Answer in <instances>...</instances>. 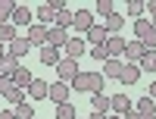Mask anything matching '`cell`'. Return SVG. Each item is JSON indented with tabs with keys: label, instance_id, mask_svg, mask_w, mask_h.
<instances>
[{
	"label": "cell",
	"instance_id": "6da1fadb",
	"mask_svg": "<svg viewBox=\"0 0 156 119\" xmlns=\"http://www.w3.org/2000/svg\"><path fill=\"white\" fill-rule=\"evenodd\" d=\"M103 78L100 72H78L72 82H69V88H75V91H81V94H100L103 91Z\"/></svg>",
	"mask_w": 156,
	"mask_h": 119
},
{
	"label": "cell",
	"instance_id": "7a4b0ae2",
	"mask_svg": "<svg viewBox=\"0 0 156 119\" xmlns=\"http://www.w3.org/2000/svg\"><path fill=\"white\" fill-rule=\"evenodd\" d=\"M134 35H137L134 41H140L147 50H156V28H153L147 19H137V22H134Z\"/></svg>",
	"mask_w": 156,
	"mask_h": 119
},
{
	"label": "cell",
	"instance_id": "3957f363",
	"mask_svg": "<svg viewBox=\"0 0 156 119\" xmlns=\"http://www.w3.org/2000/svg\"><path fill=\"white\" fill-rule=\"evenodd\" d=\"M47 28H50V25L31 22V25H28V32H25V38H28V44H31V47H44V44H47Z\"/></svg>",
	"mask_w": 156,
	"mask_h": 119
},
{
	"label": "cell",
	"instance_id": "277c9868",
	"mask_svg": "<svg viewBox=\"0 0 156 119\" xmlns=\"http://www.w3.org/2000/svg\"><path fill=\"white\" fill-rule=\"evenodd\" d=\"M56 72H59V78H62V82H72V78L78 75V72H81V69H78V60H69V57H62L59 63H56Z\"/></svg>",
	"mask_w": 156,
	"mask_h": 119
},
{
	"label": "cell",
	"instance_id": "5b68a950",
	"mask_svg": "<svg viewBox=\"0 0 156 119\" xmlns=\"http://www.w3.org/2000/svg\"><path fill=\"white\" fill-rule=\"evenodd\" d=\"M90 25H94V13H90V9H75V16H72V28L87 35Z\"/></svg>",
	"mask_w": 156,
	"mask_h": 119
},
{
	"label": "cell",
	"instance_id": "8992f818",
	"mask_svg": "<svg viewBox=\"0 0 156 119\" xmlns=\"http://www.w3.org/2000/svg\"><path fill=\"white\" fill-rule=\"evenodd\" d=\"M106 38H109V35H106V28H103V22H100V25L94 22V25L87 28V35H84V44H90V47H100V44H106Z\"/></svg>",
	"mask_w": 156,
	"mask_h": 119
},
{
	"label": "cell",
	"instance_id": "52a82bcc",
	"mask_svg": "<svg viewBox=\"0 0 156 119\" xmlns=\"http://www.w3.org/2000/svg\"><path fill=\"white\" fill-rule=\"evenodd\" d=\"M125 44H128V41H125L122 35H109V38H106V44H103V47H106L109 60H119V57L125 54Z\"/></svg>",
	"mask_w": 156,
	"mask_h": 119
},
{
	"label": "cell",
	"instance_id": "ba28073f",
	"mask_svg": "<svg viewBox=\"0 0 156 119\" xmlns=\"http://www.w3.org/2000/svg\"><path fill=\"white\" fill-rule=\"evenodd\" d=\"M144 54H147V47L140 44V41H128V44H125V54H122V57H125V63H134V66H137L140 60H144Z\"/></svg>",
	"mask_w": 156,
	"mask_h": 119
},
{
	"label": "cell",
	"instance_id": "9c48e42d",
	"mask_svg": "<svg viewBox=\"0 0 156 119\" xmlns=\"http://www.w3.org/2000/svg\"><path fill=\"white\" fill-rule=\"evenodd\" d=\"M131 97H128V94H112L109 97V107H112V113L115 116H125V113H131Z\"/></svg>",
	"mask_w": 156,
	"mask_h": 119
},
{
	"label": "cell",
	"instance_id": "30bf717a",
	"mask_svg": "<svg viewBox=\"0 0 156 119\" xmlns=\"http://www.w3.org/2000/svg\"><path fill=\"white\" fill-rule=\"evenodd\" d=\"M69 91H72V88H69L66 82H53L50 91H47V97L53 100V103H66V100H69Z\"/></svg>",
	"mask_w": 156,
	"mask_h": 119
},
{
	"label": "cell",
	"instance_id": "8fae6325",
	"mask_svg": "<svg viewBox=\"0 0 156 119\" xmlns=\"http://www.w3.org/2000/svg\"><path fill=\"white\" fill-rule=\"evenodd\" d=\"M6 54H9V57H16V60H19V57H25V54H31L28 38H22V35H19L16 41H9V50H6Z\"/></svg>",
	"mask_w": 156,
	"mask_h": 119
},
{
	"label": "cell",
	"instance_id": "7c38bea8",
	"mask_svg": "<svg viewBox=\"0 0 156 119\" xmlns=\"http://www.w3.org/2000/svg\"><path fill=\"white\" fill-rule=\"evenodd\" d=\"M103 28H106V35H119V32L125 28V16H122V13L106 16V19H103Z\"/></svg>",
	"mask_w": 156,
	"mask_h": 119
},
{
	"label": "cell",
	"instance_id": "4fadbf2b",
	"mask_svg": "<svg viewBox=\"0 0 156 119\" xmlns=\"http://www.w3.org/2000/svg\"><path fill=\"white\" fill-rule=\"evenodd\" d=\"M66 41H69V32L66 28H47V44L50 47H66Z\"/></svg>",
	"mask_w": 156,
	"mask_h": 119
},
{
	"label": "cell",
	"instance_id": "5bb4252c",
	"mask_svg": "<svg viewBox=\"0 0 156 119\" xmlns=\"http://www.w3.org/2000/svg\"><path fill=\"white\" fill-rule=\"evenodd\" d=\"M62 50H66V57H69V60H78V57L84 54V38H69Z\"/></svg>",
	"mask_w": 156,
	"mask_h": 119
},
{
	"label": "cell",
	"instance_id": "9a60e30c",
	"mask_svg": "<svg viewBox=\"0 0 156 119\" xmlns=\"http://www.w3.org/2000/svg\"><path fill=\"white\" fill-rule=\"evenodd\" d=\"M90 107H94V113H100V116H109V97L106 94H103V91H100V94H90Z\"/></svg>",
	"mask_w": 156,
	"mask_h": 119
},
{
	"label": "cell",
	"instance_id": "2e32d148",
	"mask_svg": "<svg viewBox=\"0 0 156 119\" xmlns=\"http://www.w3.org/2000/svg\"><path fill=\"white\" fill-rule=\"evenodd\" d=\"M37 57H41V63H44V66H56V63L62 60V57H59V47H50V44H44Z\"/></svg>",
	"mask_w": 156,
	"mask_h": 119
},
{
	"label": "cell",
	"instance_id": "e0dca14e",
	"mask_svg": "<svg viewBox=\"0 0 156 119\" xmlns=\"http://www.w3.org/2000/svg\"><path fill=\"white\" fill-rule=\"evenodd\" d=\"M12 25H22V28H28V25H31V9L16 3V9H12Z\"/></svg>",
	"mask_w": 156,
	"mask_h": 119
},
{
	"label": "cell",
	"instance_id": "ac0fdd59",
	"mask_svg": "<svg viewBox=\"0 0 156 119\" xmlns=\"http://www.w3.org/2000/svg\"><path fill=\"white\" fill-rule=\"evenodd\" d=\"M9 78H12V85H16V88H28L34 75L28 72V66H19V69H16V72H12Z\"/></svg>",
	"mask_w": 156,
	"mask_h": 119
},
{
	"label": "cell",
	"instance_id": "d6986e66",
	"mask_svg": "<svg viewBox=\"0 0 156 119\" xmlns=\"http://www.w3.org/2000/svg\"><path fill=\"white\" fill-rule=\"evenodd\" d=\"M119 82H125V85H134V82H140V66H134V63H125V69H122V75H119Z\"/></svg>",
	"mask_w": 156,
	"mask_h": 119
},
{
	"label": "cell",
	"instance_id": "ffe728a7",
	"mask_svg": "<svg viewBox=\"0 0 156 119\" xmlns=\"http://www.w3.org/2000/svg\"><path fill=\"white\" fill-rule=\"evenodd\" d=\"M47 91H50V85L44 82V78H31V85H28V94H31L34 100H44V97H47Z\"/></svg>",
	"mask_w": 156,
	"mask_h": 119
},
{
	"label": "cell",
	"instance_id": "44dd1931",
	"mask_svg": "<svg viewBox=\"0 0 156 119\" xmlns=\"http://www.w3.org/2000/svg\"><path fill=\"white\" fill-rule=\"evenodd\" d=\"M134 113H140V116H147V119H153V116H156V100L144 94V97L137 100V110H134Z\"/></svg>",
	"mask_w": 156,
	"mask_h": 119
},
{
	"label": "cell",
	"instance_id": "7402d4cb",
	"mask_svg": "<svg viewBox=\"0 0 156 119\" xmlns=\"http://www.w3.org/2000/svg\"><path fill=\"white\" fill-rule=\"evenodd\" d=\"M122 69H125L122 60H106V63H103V78H119Z\"/></svg>",
	"mask_w": 156,
	"mask_h": 119
},
{
	"label": "cell",
	"instance_id": "603a6c76",
	"mask_svg": "<svg viewBox=\"0 0 156 119\" xmlns=\"http://www.w3.org/2000/svg\"><path fill=\"white\" fill-rule=\"evenodd\" d=\"M34 16H37V22H41V25H47V22H56V13L50 9L47 3H41V6H37V9H34Z\"/></svg>",
	"mask_w": 156,
	"mask_h": 119
},
{
	"label": "cell",
	"instance_id": "cb8c5ba5",
	"mask_svg": "<svg viewBox=\"0 0 156 119\" xmlns=\"http://www.w3.org/2000/svg\"><path fill=\"white\" fill-rule=\"evenodd\" d=\"M19 66H22V63H19L16 57H9V54H6L3 60H0V75H12V72L19 69Z\"/></svg>",
	"mask_w": 156,
	"mask_h": 119
},
{
	"label": "cell",
	"instance_id": "d4e9b609",
	"mask_svg": "<svg viewBox=\"0 0 156 119\" xmlns=\"http://www.w3.org/2000/svg\"><path fill=\"white\" fill-rule=\"evenodd\" d=\"M12 9H16V0H0V25L12 19Z\"/></svg>",
	"mask_w": 156,
	"mask_h": 119
},
{
	"label": "cell",
	"instance_id": "484cf974",
	"mask_svg": "<svg viewBox=\"0 0 156 119\" xmlns=\"http://www.w3.org/2000/svg\"><path fill=\"white\" fill-rule=\"evenodd\" d=\"M137 66H140V72H156V50H147Z\"/></svg>",
	"mask_w": 156,
	"mask_h": 119
},
{
	"label": "cell",
	"instance_id": "4316f807",
	"mask_svg": "<svg viewBox=\"0 0 156 119\" xmlns=\"http://www.w3.org/2000/svg\"><path fill=\"white\" fill-rule=\"evenodd\" d=\"M16 38H19V32H16V25H12V22L0 25V44H3V41H16Z\"/></svg>",
	"mask_w": 156,
	"mask_h": 119
},
{
	"label": "cell",
	"instance_id": "83f0119b",
	"mask_svg": "<svg viewBox=\"0 0 156 119\" xmlns=\"http://www.w3.org/2000/svg\"><path fill=\"white\" fill-rule=\"evenodd\" d=\"M12 113H16V119H34V107H31V103H16V110H12Z\"/></svg>",
	"mask_w": 156,
	"mask_h": 119
},
{
	"label": "cell",
	"instance_id": "f1b7e54d",
	"mask_svg": "<svg viewBox=\"0 0 156 119\" xmlns=\"http://www.w3.org/2000/svg\"><path fill=\"white\" fill-rule=\"evenodd\" d=\"M144 0H131V3H128L125 6V13H128V16H134V19H144Z\"/></svg>",
	"mask_w": 156,
	"mask_h": 119
},
{
	"label": "cell",
	"instance_id": "f546056e",
	"mask_svg": "<svg viewBox=\"0 0 156 119\" xmlns=\"http://www.w3.org/2000/svg\"><path fill=\"white\" fill-rule=\"evenodd\" d=\"M72 16H75V13L72 9H62V13H56V28H72Z\"/></svg>",
	"mask_w": 156,
	"mask_h": 119
},
{
	"label": "cell",
	"instance_id": "4dcf8cb0",
	"mask_svg": "<svg viewBox=\"0 0 156 119\" xmlns=\"http://www.w3.org/2000/svg\"><path fill=\"white\" fill-rule=\"evenodd\" d=\"M56 119H75V107L66 100V103H56Z\"/></svg>",
	"mask_w": 156,
	"mask_h": 119
},
{
	"label": "cell",
	"instance_id": "1f68e13d",
	"mask_svg": "<svg viewBox=\"0 0 156 119\" xmlns=\"http://www.w3.org/2000/svg\"><path fill=\"white\" fill-rule=\"evenodd\" d=\"M97 13L106 19V16H112V13H115V3H112V0H97Z\"/></svg>",
	"mask_w": 156,
	"mask_h": 119
},
{
	"label": "cell",
	"instance_id": "d6a6232c",
	"mask_svg": "<svg viewBox=\"0 0 156 119\" xmlns=\"http://www.w3.org/2000/svg\"><path fill=\"white\" fill-rule=\"evenodd\" d=\"M3 97H6L9 103H22V100H25V91H22V88H12L9 94H3Z\"/></svg>",
	"mask_w": 156,
	"mask_h": 119
},
{
	"label": "cell",
	"instance_id": "836d02e7",
	"mask_svg": "<svg viewBox=\"0 0 156 119\" xmlns=\"http://www.w3.org/2000/svg\"><path fill=\"white\" fill-rule=\"evenodd\" d=\"M90 57H94L97 63H100V60H103V63L109 60V54H106V47H103V44H100V47H90Z\"/></svg>",
	"mask_w": 156,
	"mask_h": 119
},
{
	"label": "cell",
	"instance_id": "e575fe53",
	"mask_svg": "<svg viewBox=\"0 0 156 119\" xmlns=\"http://www.w3.org/2000/svg\"><path fill=\"white\" fill-rule=\"evenodd\" d=\"M12 88H16V85H12V78H9V75H0V94H9Z\"/></svg>",
	"mask_w": 156,
	"mask_h": 119
},
{
	"label": "cell",
	"instance_id": "d590c367",
	"mask_svg": "<svg viewBox=\"0 0 156 119\" xmlns=\"http://www.w3.org/2000/svg\"><path fill=\"white\" fill-rule=\"evenodd\" d=\"M0 119H16V113L12 110H0Z\"/></svg>",
	"mask_w": 156,
	"mask_h": 119
},
{
	"label": "cell",
	"instance_id": "8d00e7d4",
	"mask_svg": "<svg viewBox=\"0 0 156 119\" xmlns=\"http://www.w3.org/2000/svg\"><path fill=\"white\" fill-rule=\"evenodd\" d=\"M147 97H153V100H156V82L150 85V91H147Z\"/></svg>",
	"mask_w": 156,
	"mask_h": 119
},
{
	"label": "cell",
	"instance_id": "74e56055",
	"mask_svg": "<svg viewBox=\"0 0 156 119\" xmlns=\"http://www.w3.org/2000/svg\"><path fill=\"white\" fill-rule=\"evenodd\" d=\"M144 6H150V13H156V0H150V3L144 0Z\"/></svg>",
	"mask_w": 156,
	"mask_h": 119
},
{
	"label": "cell",
	"instance_id": "f35d334b",
	"mask_svg": "<svg viewBox=\"0 0 156 119\" xmlns=\"http://www.w3.org/2000/svg\"><path fill=\"white\" fill-rule=\"evenodd\" d=\"M150 25H153V28H156V13H150V19H147Z\"/></svg>",
	"mask_w": 156,
	"mask_h": 119
},
{
	"label": "cell",
	"instance_id": "ab89813d",
	"mask_svg": "<svg viewBox=\"0 0 156 119\" xmlns=\"http://www.w3.org/2000/svg\"><path fill=\"white\" fill-rule=\"evenodd\" d=\"M90 119H106V116H100V113H90Z\"/></svg>",
	"mask_w": 156,
	"mask_h": 119
},
{
	"label": "cell",
	"instance_id": "60d3db41",
	"mask_svg": "<svg viewBox=\"0 0 156 119\" xmlns=\"http://www.w3.org/2000/svg\"><path fill=\"white\" fill-rule=\"evenodd\" d=\"M3 57H6V50H3V44H0V60H3Z\"/></svg>",
	"mask_w": 156,
	"mask_h": 119
},
{
	"label": "cell",
	"instance_id": "b9f144b4",
	"mask_svg": "<svg viewBox=\"0 0 156 119\" xmlns=\"http://www.w3.org/2000/svg\"><path fill=\"white\" fill-rule=\"evenodd\" d=\"M106 119H122V116H115V113H112V116H106Z\"/></svg>",
	"mask_w": 156,
	"mask_h": 119
},
{
	"label": "cell",
	"instance_id": "7bdbcfd3",
	"mask_svg": "<svg viewBox=\"0 0 156 119\" xmlns=\"http://www.w3.org/2000/svg\"><path fill=\"white\" fill-rule=\"evenodd\" d=\"M75 119H78V116H75Z\"/></svg>",
	"mask_w": 156,
	"mask_h": 119
},
{
	"label": "cell",
	"instance_id": "ee69618b",
	"mask_svg": "<svg viewBox=\"0 0 156 119\" xmlns=\"http://www.w3.org/2000/svg\"><path fill=\"white\" fill-rule=\"evenodd\" d=\"M34 119H37V116H34Z\"/></svg>",
	"mask_w": 156,
	"mask_h": 119
},
{
	"label": "cell",
	"instance_id": "f6af8a7d",
	"mask_svg": "<svg viewBox=\"0 0 156 119\" xmlns=\"http://www.w3.org/2000/svg\"><path fill=\"white\" fill-rule=\"evenodd\" d=\"M153 119H156V116H153Z\"/></svg>",
	"mask_w": 156,
	"mask_h": 119
}]
</instances>
